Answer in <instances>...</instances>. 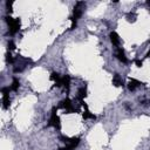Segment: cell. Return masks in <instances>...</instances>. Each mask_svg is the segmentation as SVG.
Returning a JSON list of instances; mask_svg holds the SVG:
<instances>
[{"label": "cell", "mask_w": 150, "mask_h": 150, "mask_svg": "<svg viewBox=\"0 0 150 150\" xmlns=\"http://www.w3.org/2000/svg\"><path fill=\"white\" fill-rule=\"evenodd\" d=\"M145 58H150V51L147 53V55H145Z\"/></svg>", "instance_id": "cb8c5ba5"}, {"label": "cell", "mask_w": 150, "mask_h": 150, "mask_svg": "<svg viewBox=\"0 0 150 150\" xmlns=\"http://www.w3.org/2000/svg\"><path fill=\"white\" fill-rule=\"evenodd\" d=\"M19 87H20V82H19V80L18 79H13V82H12V86H11V90H13V92H16L18 89H19Z\"/></svg>", "instance_id": "5bb4252c"}, {"label": "cell", "mask_w": 150, "mask_h": 150, "mask_svg": "<svg viewBox=\"0 0 150 150\" xmlns=\"http://www.w3.org/2000/svg\"><path fill=\"white\" fill-rule=\"evenodd\" d=\"M13 49H15V45L13 41H10L8 42V51H13Z\"/></svg>", "instance_id": "ffe728a7"}, {"label": "cell", "mask_w": 150, "mask_h": 150, "mask_svg": "<svg viewBox=\"0 0 150 150\" xmlns=\"http://www.w3.org/2000/svg\"><path fill=\"white\" fill-rule=\"evenodd\" d=\"M10 90L11 88H3L1 89V93H3V105H4V108L5 109H8L10 108V104H11V100H10Z\"/></svg>", "instance_id": "5b68a950"}, {"label": "cell", "mask_w": 150, "mask_h": 150, "mask_svg": "<svg viewBox=\"0 0 150 150\" xmlns=\"http://www.w3.org/2000/svg\"><path fill=\"white\" fill-rule=\"evenodd\" d=\"M72 20V26H71V29H75L76 28V20L74 18H71Z\"/></svg>", "instance_id": "44dd1931"}, {"label": "cell", "mask_w": 150, "mask_h": 150, "mask_svg": "<svg viewBox=\"0 0 150 150\" xmlns=\"http://www.w3.org/2000/svg\"><path fill=\"white\" fill-rule=\"evenodd\" d=\"M59 138H60L63 143H66V144H68V143H69V141H71V138H69V137H67V136H60Z\"/></svg>", "instance_id": "ac0fdd59"}, {"label": "cell", "mask_w": 150, "mask_h": 150, "mask_svg": "<svg viewBox=\"0 0 150 150\" xmlns=\"http://www.w3.org/2000/svg\"><path fill=\"white\" fill-rule=\"evenodd\" d=\"M127 18H128V21H134L135 18H136V14L135 13H129L127 15Z\"/></svg>", "instance_id": "e0dca14e"}, {"label": "cell", "mask_w": 150, "mask_h": 150, "mask_svg": "<svg viewBox=\"0 0 150 150\" xmlns=\"http://www.w3.org/2000/svg\"><path fill=\"white\" fill-rule=\"evenodd\" d=\"M84 8H86V4L84 3H82V1L76 3V5L74 6V11H73V16L72 18H74L75 20L80 19L82 16V14H83Z\"/></svg>", "instance_id": "277c9868"}, {"label": "cell", "mask_w": 150, "mask_h": 150, "mask_svg": "<svg viewBox=\"0 0 150 150\" xmlns=\"http://www.w3.org/2000/svg\"><path fill=\"white\" fill-rule=\"evenodd\" d=\"M6 62H7V63H13V62H14V59H13L11 52L6 54Z\"/></svg>", "instance_id": "2e32d148"}, {"label": "cell", "mask_w": 150, "mask_h": 150, "mask_svg": "<svg viewBox=\"0 0 150 150\" xmlns=\"http://www.w3.org/2000/svg\"><path fill=\"white\" fill-rule=\"evenodd\" d=\"M51 80L55 82V86H56V87H61V86H62V79L60 77L59 73L53 72V73L51 74Z\"/></svg>", "instance_id": "8992f818"}, {"label": "cell", "mask_w": 150, "mask_h": 150, "mask_svg": "<svg viewBox=\"0 0 150 150\" xmlns=\"http://www.w3.org/2000/svg\"><path fill=\"white\" fill-rule=\"evenodd\" d=\"M116 56H117V59L121 61V62H123V63H127L128 62V59L125 58V54H124V51L122 49V48H118L117 49V53H116Z\"/></svg>", "instance_id": "ba28073f"}, {"label": "cell", "mask_w": 150, "mask_h": 150, "mask_svg": "<svg viewBox=\"0 0 150 150\" xmlns=\"http://www.w3.org/2000/svg\"><path fill=\"white\" fill-rule=\"evenodd\" d=\"M141 84H143L142 82H140L138 80H136V79H132L129 82H128V89H129V90H135L137 87H138V86H141Z\"/></svg>", "instance_id": "52a82bcc"}, {"label": "cell", "mask_w": 150, "mask_h": 150, "mask_svg": "<svg viewBox=\"0 0 150 150\" xmlns=\"http://www.w3.org/2000/svg\"><path fill=\"white\" fill-rule=\"evenodd\" d=\"M86 96H87V88H86V87L80 88L79 92H77V99H79L80 101H83Z\"/></svg>", "instance_id": "7c38bea8"}, {"label": "cell", "mask_w": 150, "mask_h": 150, "mask_svg": "<svg viewBox=\"0 0 150 150\" xmlns=\"http://www.w3.org/2000/svg\"><path fill=\"white\" fill-rule=\"evenodd\" d=\"M59 150H72L68 145H66V147H63V148H59Z\"/></svg>", "instance_id": "603a6c76"}, {"label": "cell", "mask_w": 150, "mask_h": 150, "mask_svg": "<svg viewBox=\"0 0 150 150\" xmlns=\"http://www.w3.org/2000/svg\"><path fill=\"white\" fill-rule=\"evenodd\" d=\"M83 118H84V120H88V118L95 120V118H96V116H95V115H93V114H90V113H89V110H84V113H83Z\"/></svg>", "instance_id": "9a60e30c"}, {"label": "cell", "mask_w": 150, "mask_h": 150, "mask_svg": "<svg viewBox=\"0 0 150 150\" xmlns=\"http://www.w3.org/2000/svg\"><path fill=\"white\" fill-rule=\"evenodd\" d=\"M12 5H13V1H7L6 3V6H7V12L11 14L12 13Z\"/></svg>", "instance_id": "d6986e66"}, {"label": "cell", "mask_w": 150, "mask_h": 150, "mask_svg": "<svg viewBox=\"0 0 150 150\" xmlns=\"http://www.w3.org/2000/svg\"><path fill=\"white\" fill-rule=\"evenodd\" d=\"M113 84L115 86V87H121V86H123V80L121 79V76L118 74L114 75V77H113Z\"/></svg>", "instance_id": "9c48e42d"}, {"label": "cell", "mask_w": 150, "mask_h": 150, "mask_svg": "<svg viewBox=\"0 0 150 150\" xmlns=\"http://www.w3.org/2000/svg\"><path fill=\"white\" fill-rule=\"evenodd\" d=\"M62 86H65L67 92L69 90V87H71V76L69 75H65L62 77Z\"/></svg>", "instance_id": "4fadbf2b"}, {"label": "cell", "mask_w": 150, "mask_h": 150, "mask_svg": "<svg viewBox=\"0 0 150 150\" xmlns=\"http://www.w3.org/2000/svg\"><path fill=\"white\" fill-rule=\"evenodd\" d=\"M56 112H58V108L56 107H53L51 118H49V122H48V127H54V128H56V129H60L61 123H60V117L56 115Z\"/></svg>", "instance_id": "7a4b0ae2"}, {"label": "cell", "mask_w": 150, "mask_h": 150, "mask_svg": "<svg viewBox=\"0 0 150 150\" xmlns=\"http://www.w3.org/2000/svg\"><path fill=\"white\" fill-rule=\"evenodd\" d=\"M110 41H112V44L115 45V46L120 45V36L117 35V33H115V32L110 33Z\"/></svg>", "instance_id": "30bf717a"}, {"label": "cell", "mask_w": 150, "mask_h": 150, "mask_svg": "<svg viewBox=\"0 0 150 150\" xmlns=\"http://www.w3.org/2000/svg\"><path fill=\"white\" fill-rule=\"evenodd\" d=\"M79 143H80V138L79 137H73V138H71V141H69V143L67 144L72 150H74L77 145H79Z\"/></svg>", "instance_id": "8fae6325"}, {"label": "cell", "mask_w": 150, "mask_h": 150, "mask_svg": "<svg viewBox=\"0 0 150 150\" xmlns=\"http://www.w3.org/2000/svg\"><path fill=\"white\" fill-rule=\"evenodd\" d=\"M5 19H6V23H7L8 27H10V34H11V35H14V34L20 29V19H19V18L13 19V18L10 16V15H7Z\"/></svg>", "instance_id": "6da1fadb"}, {"label": "cell", "mask_w": 150, "mask_h": 150, "mask_svg": "<svg viewBox=\"0 0 150 150\" xmlns=\"http://www.w3.org/2000/svg\"><path fill=\"white\" fill-rule=\"evenodd\" d=\"M135 63H136V66H137V67H142V65H143V62H142L141 60H138V59L135 60Z\"/></svg>", "instance_id": "7402d4cb"}, {"label": "cell", "mask_w": 150, "mask_h": 150, "mask_svg": "<svg viewBox=\"0 0 150 150\" xmlns=\"http://www.w3.org/2000/svg\"><path fill=\"white\" fill-rule=\"evenodd\" d=\"M59 107H60V108L66 109V112H67L68 114H72V113L77 112V109L73 107V103H72V101H71L69 99H65V100H62V101L60 102Z\"/></svg>", "instance_id": "3957f363"}]
</instances>
